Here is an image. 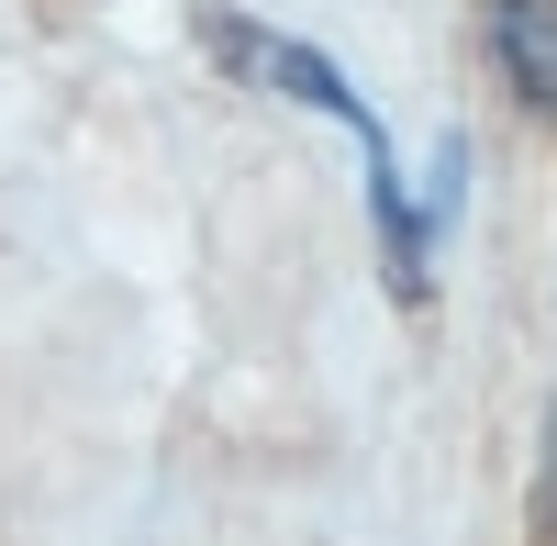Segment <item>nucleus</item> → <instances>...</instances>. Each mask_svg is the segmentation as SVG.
<instances>
[{"label":"nucleus","instance_id":"nucleus-1","mask_svg":"<svg viewBox=\"0 0 557 546\" xmlns=\"http://www.w3.org/2000/svg\"><path fill=\"white\" fill-rule=\"evenodd\" d=\"M201 45H212V67L223 78H257V89H290V101H312V112H335L357 146H368V201H380V223H391V268H401V290H424V235H412V201H401V178H391V134H380V112L357 101V89L312 57V45H290V34H268V23H246V12H201Z\"/></svg>","mask_w":557,"mask_h":546},{"label":"nucleus","instance_id":"nucleus-3","mask_svg":"<svg viewBox=\"0 0 557 546\" xmlns=\"http://www.w3.org/2000/svg\"><path fill=\"white\" fill-rule=\"evenodd\" d=\"M546 502H557V446H546Z\"/></svg>","mask_w":557,"mask_h":546},{"label":"nucleus","instance_id":"nucleus-2","mask_svg":"<svg viewBox=\"0 0 557 546\" xmlns=\"http://www.w3.org/2000/svg\"><path fill=\"white\" fill-rule=\"evenodd\" d=\"M491 45H502V78L557 123V0H502V12H491Z\"/></svg>","mask_w":557,"mask_h":546}]
</instances>
